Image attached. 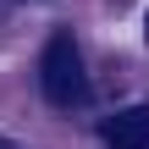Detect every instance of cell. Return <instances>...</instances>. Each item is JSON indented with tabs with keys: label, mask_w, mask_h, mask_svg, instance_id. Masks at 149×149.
<instances>
[{
	"label": "cell",
	"mask_w": 149,
	"mask_h": 149,
	"mask_svg": "<svg viewBox=\"0 0 149 149\" xmlns=\"http://www.w3.org/2000/svg\"><path fill=\"white\" fill-rule=\"evenodd\" d=\"M39 94H44L55 111H72V105H83V94H88V72H83L77 39L55 33V39L44 44V55H39Z\"/></svg>",
	"instance_id": "cell-1"
},
{
	"label": "cell",
	"mask_w": 149,
	"mask_h": 149,
	"mask_svg": "<svg viewBox=\"0 0 149 149\" xmlns=\"http://www.w3.org/2000/svg\"><path fill=\"white\" fill-rule=\"evenodd\" d=\"M100 138H105V149H149V105H127V111L105 116Z\"/></svg>",
	"instance_id": "cell-2"
},
{
	"label": "cell",
	"mask_w": 149,
	"mask_h": 149,
	"mask_svg": "<svg viewBox=\"0 0 149 149\" xmlns=\"http://www.w3.org/2000/svg\"><path fill=\"white\" fill-rule=\"evenodd\" d=\"M144 39H149V17H144Z\"/></svg>",
	"instance_id": "cell-3"
},
{
	"label": "cell",
	"mask_w": 149,
	"mask_h": 149,
	"mask_svg": "<svg viewBox=\"0 0 149 149\" xmlns=\"http://www.w3.org/2000/svg\"><path fill=\"white\" fill-rule=\"evenodd\" d=\"M0 149H6V144H0Z\"/></svg>",
	"instance_id": "cell-4"
}]
</instances>
